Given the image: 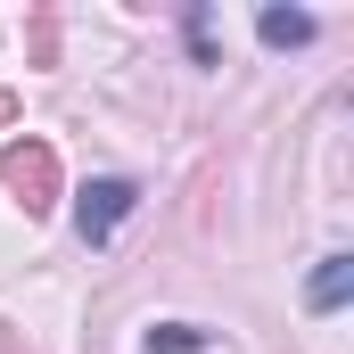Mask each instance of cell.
<instances>
[{"label":"cell","mask_w":354,"mask_h":354,"mask_svg":"<svg viewBox=\"0 0 354 354\" xmlns=\"http://www.w3.org/2000/svg\"><path fill=\"white\" fill-rule=\"evenodd\" d=\"M206 346H214V338H206L198 322H157V330L140 338V354H206Z\"/></svg>","instance_id":"5"},{"label":"cell","mask_w":354,"mask_h":354,"mask_svg":"<svg viewBox=\"0 0 354 354\" xmlns=\"http://www.w3.org/2000/svg\"><path fill=\"white\" fill-rule=\"evenodd\" d=\"M305 297H313V313H338V305L354 297V256H322V272H313Z\"/></svg>","instance_id":"3"},{"label":"cell","mask_w":354,"mask_h":354,"mask_svg":"<svg viewBox=\"0 0 354 354\" xmlns=\"http://www.w3.org/2000/svg\"><path fill=\"white\" fill-rule=\"evenodd\" d=\"M0 181L17 189V206H25V214H50V206H58V149H50V140H33V132H25V140H8V149H0Z\"/></svg>","instance_id":"1"},{"label":"cell","mask_w":354,"mask_h":354,"mask_svg":"<svg viewBox=\"0 0 354 354\" xmlns=\"http://www.w3.org/2000/svg\"><path fill=\"white\" fill-rule=\"evenodd\" d=\"M132 206H140V181H124V174H99V181L83 189V198H75V231H83L91 248H107V239H115V223H124Z\"/></svg>","instance_id":"2"},{"label":"cell","mask_w":354,"mask_h":354,"mask_svg":"<svg viewBox=\"0 0 354 354\" xmlns=\"http://www.w3.org/2000/svg\"><path fill=\"white\" fill-rule=\"evenodd\" d=\"M0 124H17V91H0Z\"/></svg>","instance_id":"6"},{"label":"cell","mask_w":354,"mask_h":354,"mask_svg":"<svg viewBox=\"0 0 354 354\" xmlns=\"http://www.w3.org/2000/svg\"><path fill=\"white\" fill-rule=\"evenodd\" d=\"M0 346H8V354H33V346H25V330H8V338H0Z\"/></svg>","instance_id":"7"},{"label":"cell","mask_w":354,"mask_h":354,"mask_svg":"<svg viewBox=\"0 0 354 354\" xmlns=\"http://www.w3.org/2000/svg\"><path fill=\"white\" fill-rule=\"evenodd\" d=\"M256 33H264V50H297V41H313V17L305 8H264Z\"/></svg>","instance_id":"4"}]
</instances>
